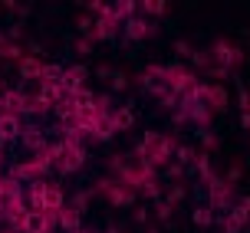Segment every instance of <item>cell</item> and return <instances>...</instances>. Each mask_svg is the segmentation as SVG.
I'll return each instance as SVG.
<instances>
[{"instance_id": "3", "label": "cell", "mask_w": 250, "mask_h": 233, "mask_svg": "<svg viewBox=\"0 0 250 233\" xmlns=\"http://www.w3.org/2000/svg\"><path fill=\"white\" fill-rule=\"evenodd\" d=\"M86 66H73L69 73L62 76V92H69V96H76L79 89H83V82H86Z\"/></svg>"}, {"instance_id": "6", "label": "cell", "mask_w": 250, "mask_h": 233, "mask_svg": "<svg viewBox=\"0 0 250 233\" xmlns=\"http://www.w3.org/2000/svg\"><path fill=\"white\" fill-rule=\"evenodd\" d=\"M247 220H250V214H247V210H244V207H240V204H237V207L230 210V217H227V220H224V230H227V233H240V230H244V223H247Z\"/></svg>"}, {"instance_id": "5", "label": "cell", "mask_w": 250, "mask_h": 233, "mask_svg": "<svg viewBox=\"0 0 250 233\" xmlns=\"http://www.w3.org/2000/svg\"><path fill=\"white\" fill-rule=\"evenodd\" d=\"M17 135H20V122H17V115L3 112V115H0V141H13Z\"/></svg>"}, {"instance_id": "22", "label": "cell", "mask_w": 250, "mask_h": 233, "mask_svg": "<svg viewBox=\"0 0 250 233\" xmlns=\"http://www.w3.org/2000/svg\"><path fill=\"white\" fill-rule=\"evenodd\" d=\"M227 177H230V181H237V177H240V164H234V168L227 171Z\"/></svg>"}, {"instance_id": "1", "label": "cell", "mask_w": 250, "mask_h": 233, "mask_svg": "<svg viewBox=\"0 0 250 233\" xmlns=\"http://www.w3.org/2000/svg\"><path fill=\"white\" fill-rule=\"evenodd\" d=\"M194 98H208L211 109H217V112L227 105V92L221 86H198V89H194Z\"/></svg>"}, {"instance_id": "11", "label": "cell", "mask_w": 250, "mask_h": 233, "mask_svg": "<svg viewBox=\"0 0 250 233\" xmlns=\"http://www.w3.org/2000/svg\"><path fill=\"white\" fill-rule=\"evenodd\" d=\"M115 132V125H112V115H102L99 122H96V128H92V135L99 138V141H109Z\"/></svg>"}, {"instance_id": "20", "label": "cell", "mask_w": 250, "mask_h": 233, "mask_svg": "<svg viewBox=\"0 0 250 233\" xmlns=\"http://www.w3.org/2000/svg\"><path fill=\"white\" fill-rule=\"evenodd\" d=\"M240 112L250 115V89H240Z\"/></svg>"}, {"instance_id": "17", "label": "cell", "mask_w": 250, "mask_h": 233, "mask_svg": "<svg viewBox=\"0 0 250 233\" xmlns=\"http://www.w3.org/2000/svg\"><path fill=\"white\" fill-rule=\"evenodd\" d=\"M145 33H148V26L142 23V20H128V37L132 39H142Z\"/></svg>"}, {"instance_id": "18", "label": "cell", "mask_w": 250, "mask_h": 233, "mask_svg": "<svg viewBox=\"0 0 250 233\" xmlns=\"http://www.w3.org/2000/svg\"><path fill=\"white\" fill-rule=\"evenodd\" d=\"M211 207H201V210H194V223H198V227H208V223H211Z\"/></svg>"}, {"instance_id": "2", "label": "cell", "mask_w": 250, "mask_h": 233, "mask_svg": "<svg viewBox=\"0 0 250 233\" xmlns=\"http://www.w3.org/2000/svg\"><path fill=\"white\" fill-rule=\"evenodd\" d=\"M214 56H217V62H224V69H230V66L240 62V49L224 43V39H217V43H214Z\"/></svg>"}, {"instance_id": "10", "label": "cell", "mask_w": 250, "mask_h": 233, "mask_svg": "<svg viewBox=\"0 0 250 233\" xmlns=\"http://www.w3.org/2000/svg\"><path fill=\"white\" fill-rule=\"evenodd\" d=\"M50 217H46V214H43V210H40V214H33V210H30V220H26V230L30 233H50Z\"/></svg>"}, {"instance_id": "12", "label": "cell", "mask_w": 250, "mask_h": 233, "mask_svg": "<svg viewBox=\"0 0 250 233\" xmlns=\"http://www.w3.org/2000/svg\"><path fill=\"white\" fill-rule=\"evenodd\" d=\"M112 33H115V13H105V17L99 20V26H96V37H99V39H109Z\"/></svg>"}, {"instance_id": "16", "label": "cell", "mask_w": 250, "mask_h": 233, "mask_svg": "<svg viewBox=\"0 0 250 233\" xmlns=\"http://www.w3.org/2000/svg\"><path fill=\"white\" fill-rule=\"evenodd\" d=\"M60 223L66 230H79V210H60Z\"/></svg>"}, {"instance_id": "13", "label": "cell", "mask_w": 250, "mask_h": 233, "mask_svg": "<svg viewBox=\"0 0 250 233\" xmlns=\"http://www.w3.org/2000/svg\"><path fill=\"white\" fill-rule=\"evenodd\" d=\"M43 69H46V66H43L40 59H23V62H20V73H23V79H37V76H43Z\"/></svg>"}, {"instance_id": "23", "label": "cell", "mask_w": 250, "mask_h": 233, "mask_svg": "<svg viewBox=\"0 0 250 233\" xmlns=\"http://www.w3.org/2000/svg\"><path fill=\"white\" fill-rule=\"evenodd\" d=\"M240 125H244V128H250V115H240Z\"/></svg>"}, {"instance_id": "15", "label": "cell", "mask_w": 250, "mask_h": 233, "mask_svg": "<svg viewBox=\"0 0 250 233\" xmlns=\"http://www.w3.org/2000/svg\"><path fill=\"white\" fill-rule=\"evenodd\" d=\"M112 125H115V132H125V128H132V109H119L112 115Z\"/></svg>"}, {"instance_id": "9", "label": "cell", "mask_w": 250, "mask_h": 233, "mask_svg": "<svg viewBox=\"0 0 250 233\" xmlns=\"http://www.w3.org/2000/svg\"><path fill=\"white\" fill-rule=\"evenodd\" d=\"M62 204H66V197H62L60 187L46 184V194H43V210H62Z\"/></svg>"}, {"instance_id": "8", "label": "cell", "mask_w": 250, "mask_h": 233, "mask_svg": "<svg viewBox=\"0 0 250 233\" xmlns=\"http://www.w3.org/2000/svg\"><path fill=\"white\" fill-rule=\"evenodd\" d=\"M142 82H145V89H151V92H162V89H168V73H165V69H148Z\"/></svg>"}, {"instance_id": "14", "label": "cell", "mask_w": 250, "mask_h": 233, "mask_svg": "<svg viewBox=\"0 0 250 233\" xmlns=\"http://www.w3.org/2000/svg\"><path fill=\"white\" fill-rule=\"evenodd\" d=\"M132 191H125V187H112V191H109V200H112L115 207H125V204H132Z\"/></svg>"}, {"instance_id": "21", "label": "cell", "mask_w": 250, "mask_h": 233, "mask_svg": "<svg viewBox=\"0 0 250 233\" xmlns=\"http://www.w3.org/2000/svg\"><path fill=\"white\" fill-rule=\"evenodd\" d=\"M158 217L168 220V217H171V207H168V204H158Z\"/></svg>"}, {"instance_id": "19", "label": "cell", "mask_w": 250, "mask_h": 233, "mask_svg": "<svg viewBox=\"0 0 250 233\" xmlns=\"http://www.w3.org/2000/svg\"><path fill=\"white\" fill-rule=\"evenodd\" d=\"M142 7H145V10H148V13H155V17H158V13H165V10H168V7H165V3H158V0H148V3H142Z\"/></svg>"}, {"instance_id": "24", "label": "cell", "mask_w": 250, "mask_h": 233, "mask_svg": "<svg viewBox=\"0 0 250 233\" xmlns=\"http://www.w3.org/2000/svg\"><path fill=\"white\" fill-rule=\"evenodd\" d=\"M73 233H83V230H73Z\"/></svg>"}, {"instance_id": "7", "label": "cell", "mask_w": 250, "mask_h": 233, "mask_svg": "<svg viewBox=\"0 0 250 233\" xmlns=\"http://www.w3.org/2000/svg\"><path fill=\"white\" fill-rule=\"evenodd\" d=\"M211 204L214 207H227V204H230V187H227L224 181H217V177L211 181Z\"/></svg>"}, {"instance_id": "4", "label": "cell", "mask_w": 250, "mask_h": 233, "mask_svg": "<svg viewBox=\"0 0 250 233\" xmlns=\"http://www.w3.org/2000/svg\"><path fill=\"white\" fill-rule=\"evenodd\" d=\"M83 161H86V155H83L79 148H76V145H66L60 168H62V171H79V168H83Z\"/></svg>"}]
</instances>
